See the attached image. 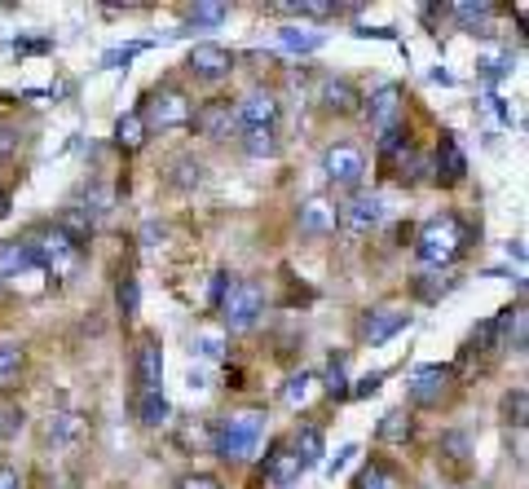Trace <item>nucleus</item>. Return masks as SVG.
I'll use <instances>...</instances> for the list:
<instances>
[{"mask_svg": "<svg viewBox=\"0 0 529 489\" xmlns=\"http://www.w3.org/2000/svg\"><path fill=\"white\" fill-rule=\"evenodd\" d=\"M411 415H402V410H393V415H384V424H379V436L384 441H406L411 436Z\"/></svg>", "mask_w": 529, "mask_h": 489, "instance_id": "27", "label": "nucleus"}, {"mask_svg": "<svg viewBox=\"0 0 529 489\" xmlns=\"http://www.w3.org/2000/svg\"><path fill=\"white\" fill-rule=\"evenodd\" d=\"M31 270H40V265H36V252L27 247V238L0 243V278H18V273H31Z\"/></svg>", "mask_w": 529, "mask_h": 489, "instance_id": "16", "label": "nucleus"}, {"mask_svg": "<svg viewBox=\"0 0 529 489\" xmlns=\"http://www.w3.org/2000/svg\"><path fill=\"white\" fill-rule=\"evenodd\" d=\"M490 13H494V4H490V0H476V4H455V18H459V22H468V27H473V22H485Z\"/></svg>", "mask_w": 529, "mask_h": 489, "instance_id": "33", "label": "nucleus"}, {"mask_svg": "<svg viewBox=\"0 0 529 489\" xmlns=\"http://www.w3.org/2000/svg\"><path fill=\"white\" fill-rule=\"evenodd\" d=\"M282 45H287V49H300V54H314V49H322V36H314V31H296V27H282Z\"/></svg>", "mask_w": 529, "mask_h": 489, "instance_id": "30", "label": "nucleus"}, {"mask_svg": "<svg viewBox=\"0 0 529 489\" xmlns=\"http://www.w3.org/2000/svg\"><path fill=\"white\" fill-rule=\"evenodd\" d=\"M358 489H397V481H393V472H388V468L370 463V468H362V472H358Z\"/></svg>", "mask_w": 529, "mask_h": 489, "instance_id": "29", "label": "nucleus"}, {"mask_svg": "<svg viewBox=\"0 0 529 489\" xmlns=\"http://www.w3.org/2000/svg\"><path fill=\"white\" fill-rule=\"evenodd\" d=\"M186 66H190L199 80H225L230 66H234V57H230V49H221V45H195L190 57H186Z\"/></svg>", "mask_w": 529, "mask_h": 489, "instance_id": "9", "label": "nucleus"}, {"mask_svg": "<svg viewBox=\"0 0 529 489\" xmlns=\"http://www.w3.org/2000/svg\"><path fill=\"white\" fill-rule=\"evenodd\" d=\"M367 115H370V124H375L379 137L393 133V128H402V89H397V84H384L379 93H370Z\"/></svg>", "mask_w": 529, "mask_h": 489, "instance_id": "8", "label": "nucleus"}, {"mask_svg": "<svg viewBox=\"0 0 529 489\" xmlns=\"http://www.w3.org/2000/svg\"><path fill=\"white\" fill-rule=\"evenodd\" d=\"M464 238H468V229H464V225H459L455 217L428 220V225L420 229V238H415V247H420V261H423V265H432V270L450 265V261L464 252Z\"/></svg>", "mask_w": 529, "mask_h": 489, "instance_id": "2", "label": "nucleus"}, {"mask_svg": "<svg viewBox=\"0 0 529 489\" xmlns=\"http://www.w3.org/2000/svg\"><path fill=\"white\" fill-rule=\"evenodd\" d=\"M234 107H238L243 133H247V128H273V119H278V98H269V93H247V98L234 102Z\"/></svg>", "mask_w": 529, "mask_h": 489, "instance_id": "12", "label": "nucleus"}, {"mask_svg": "<svg viewBox=\"0 0 529 489\" xmlns=\"http://www.w3.org/2000/svg\"><path fill=\"white\" fill-rule=\"evenodd\" d=\"M446 383H450V366H420L415 380H411V401L432 406V401L446 392Z\"/></svg>", "mask_w": 529, "mask_h": 489, "instance_id": "15", "label": "nucleus"}, {"mask_svg": "<svg viewBox=\"0 0 529 489\" xmlns=\"http://www.w3.org/2000/svg\"><path fill=\"white\" fill-rule=\"evenodd\" d=\"M0 489H18V468H0Z\"/></svg>", "mask_w": 529, "mask_h": 489, "instance_id": "44", "label": "nucleus"}, {"mask_svg": "<svg viewBox=\"0 0 529 489\" xmlns=\"http://www.w3.org/2000/svg\"><path fill=\"white\" fill-rule=\"evenodd\" d=\"M142 119H151L159 133H168V128H186L190 119H195V107H190V98L186 93H177V89H168V93H155L151 98V107Z\"/></svg>", "mask_w": 529, "mask_h": 489, "instance_id": "5", "label": "nucleus"}, {"mask_svg": "<svg viewBox=\"0 0 529 489\" xmlns=\"http://www.w3.org/2000/svg\"><path fill=\"white\" fill-rule=\"evenodd\" d=\"M80 433H84V419H80V415H57V419H53V428H49L53 445H71Z\"/></svg>", "mask_w": 529, "mask_h": 489, "instance_id": "25", "label": "nucleus"}, {"mask_svg": "<svg viewBox=\"0 0 529 489\" xmlns=\"http://www.w3.org/2000/svg\"><path fill=\"white\" fill-rule=\"evenodd\" d=\"M142 243H146V247H155V243H159V229H155V225H146V229H142Z\"/></svg>", "mask_w": 529, "mask_h": 489, "instance_id": "46", "label": "nucleus"}, {"mask_svg": "<svg viewBox=\"0 0 529 489\" xmlns=\"http://www.w3.org/2000/svg\"><path fill=\"white\" fill-rule=\"evenodd\" d=\"M137 415H142L146 428H159V424L168 419V401H163V392H142V397H137Z\"/></svg>", "mask_w": 529, "mask_h": 489, "instance_id": "22", "label": "nucleus"}, {"mask_svg": "<svg viewBox=\"0 0 529 489\" xmlns=\"http://www.w3.org/2000/svg\"><path fill=\"white\" fill-rule=\"evenodd\" d=\"M322 167H326V176H331L335 185H358V181L367 176V159H362L358 146H331L326 159H322Z\"/></svg>", "mask_w": 529, "mask_h": 489, "instance_id": "6", "label": "nucleus"}, {"mask_svg": "<svg viewBox=\"0 0 529 489\" xmlns=\"http://www.w3.org/2000/svg\"><path fill=\"white\" fill-rule=\"evenodd\" d=\"M190 388H208V371H190Z\"/></svg>", "mask_w": 529, "mask_h": 489, "instance_id": "47", "label": "nucleus"}, {"mask_svg": "<svg viewBox=\"0 0 529 489\" xmlns=\"http://www.w3.org/2000/svg\"><path fill=\"white\" fill-rule=\"evenodd\" d=\"M115 142H119V150H142V142H146V119H142V110L119 115V124H115Z\"/></svg>", "mask_w": 529, "mask_h": 489, "instance_id": "18", "label": "nucleus"}, {"mask_svg": "<svg viewBox=\"0 0 529 489\" xmlns=\"http://www.w3.org/2000/svg\"><path fill=\"white\" fill-rule=\"evenodd\" d=\"M159 383H163V348H159V339H142L137 344V388L159 392Z\"/></svg>", "mask_w": 529, "mask_h": 489, "instance_id": "13", "label": "nucleus"}, {"mask_svg": "<svg viewBox=\"0 0 529 489\" xmlns=\"http://www.w3.org/2000/svg\"><path fill=\"white\" fill-rule=\"evenodd\" d=\"M27 247L36 252V265L57 273V278H66V273L80 270V247H75L62 229H40V234H31Z\"/></svg>", "mask_w": 529, "mask_h": 489, "instance_id": "3", "label": "nucleus"}, {"mask_svg": "<svg viewBox=\"0 0 529 489\" xmlns=\"http://www.w3.org/2000/svg\"><path fill=\"white\" fill-rule=\"evenodd\" d=\"M18 371H22V348L18 344H0V388L18 383Z\"/></svg>", "mask_w": 529, "mask_h": 489, "instance_id": "24", "label": "nucleus"}, {"mask_svg": "<svg viewBox=\"0 0 529 489\" xmlns=\"http://www.w3.org/2000/svg\"><path fill=\"white\" fill-rule=\"evenodd\" d=\"M314 380H317V375H309V371L291 375V380H287V388H282V401H287V406H305V401L314 397Z\"/></svg>", "mask_w": 529, "mask_h": 489, "instance_id": "23", "label": "nucleus"}, {"mask_svg": "<svg viewBox=\"0 0 529 489\" xmlns=\"http://www.w3.org/2000/svg\"><path fill=\"white\" fill-rule=\"evenodd\" d=\"M53 229H62V234L80 247V243L93 234V220H89V212H84V208H66V212L57 217V225H53Z\"/></svg>", "mask_w": 529, "mask_h": 489, "instance_id": "21", "label": "nucleus"}, {"mask_svg": "<svg viewBox=\"0 0 529 489\" xmlns=\"http://www.w3.org/2000/svg\"><path fill=\"white\" fill-rule=\"evenodd\" d=\"M195 353H199V357H208V362H216V357H221L225 348H221V339H216V335H199V344H195Z\"/></svg>", "mask_w": 529, "mask_h": 489, "instance_id": "39", "label": "nucleus"}, {"mask_svg": "<svg viewBox=\"0 0 529 489\" xmlns=\"http://www.w3.org/2000/svg\"><path fill=\"white\" fill-rule=\"evenodd\" d=\"M326 388H331V397H349V383H344V357H331V366H326Z\"/></svg>", "mask_w": 529, "mask_h": 489, "instance_id": "36", "label": "nucleus"}, {"mask_svg": "<svg viewBox=\"0 0 529 489\" xmlns=\"http://www.w3.org/2000/svg\"><path fill=\"white\" fill-rule=\"evenodd\" d=\"M305 468H300V459H296V450H273V459H269V485L287 489L296 476H300Z\"/></svg>", "mask_w": 529, "mask_h": 489, "instance_id": "19", "label": "nucleus"}, {"mask_svg": "<svg viewBox=\"0 0 529 489\" xmlns=\"http://www.w3.org/2000/svg\"><path fill=\"white\" fill-rule=\"evenodd\" d=\"M353 454H358V445H344V450H340V454H335V459L326 463V468H331V476H335V472H340V468H344V463L353 459Z\"/></svg>", "mask_w": 529, "mask_h": 489, "instance_id": "43", "label": "nucleus"}, {"mask_svg": "<svg viewBox=\"0 0 529 489\" xmlns=\"http://www.w3.org/2000/svg\"><path fill=\"white\" fill-rule=\"evenodd\" d=\"M172 167H177V172H172L177 185H199V176H204V172H199V159H177Z\"/></svg>", "mask_w": 529, "mask_h": 489, "instance_id": "38", "label": "nucleus"}, {"mask_svg": "<svg viewBox=\"0 0 529 489\" xmlns=\"http://www.w3.org/2000/svg\"><path fill=\"white\" fill-rule=\"evenodd\" d=\"M296 459H300V468H314L317 459H322V433H317V428H305V433H300Z\"/></svg>", "mask_w": 529, "mask_h": 489, "instance_id": "28", "label": "nucleus"}, {"mask_svg": "<svg viewBox=\"0 0 529 489\" xmlns=\"http://www.w3.org/2000/svg\"><path fill=\"white\" fill-rule=\"evenodd\" d=\"M464 172H468V159H464L459 142H455V137H441V150H437V172H432V176L450 185V181H459Z\"/></svg>", "mask_w": 529, "mask_h": 489, "instance_id": "17", "label": "nucleus"}, {"mask_svg": "<svg viewBox=\"0 0 529 489\" xmlns=\"http://www.w3.org/2000/svg\"><path fill=\"white\" fill-rule=\"evenodd\" d=\"M335 208L326 203V199H309L305 208H300V234L305 238H326V234H335Z\"/></svg>", "mask_w": 529, "mask_h": 489, "instance_id": "14", "label": "nucleus"}, {"mask_svg": "<svg viewBox=\"0 0 529 489\" xmlns=\"http://www.w3.org/2000/svg\"><path fill=\"white\" fill-rule=\"evenodd\" d=\"M45 49H49L45 40H22V45H18V54H45Z\"/></svg>", "mask_w": 529, "mask_h": 489, "instance_id": "45", "label": "nucleus"}, {"mask_svg": "<svg viewBox=\"0 0 529 489\" xmlns=\"http://www.w3.org/2000/svg\"><path fill=\"white\" fill-rule=\"evenodd\" d=\"M379 217H384V199H353L344 212H340V229L344 234H353V238H362L367 229H375L379 225Z\"/></svg>", "mask_w": 529, "mask_h": 489, "instance_id": "11", "label": "nucleus"}, {"mask_svg": "<svg viewBox=\"0 0 529 489\" xmlns=\"http://www.w3.org/2000/svg\"><path fill=\"white\" fill-rule=\"evenodd\" d=\"M243 137H247V155H256V159L278 150V137H273V128H247Z\"/></svg>", "mask_w": 529, "mask_h": 489, "instance_id": "26", "label": "nucleus"}, {"mask_svg": "<svg viewBox=\"0 0 529 489\" xmlns=\"http://www.w3.org/2000/svg\"><path fill=\"white\" fill-rule=\"evenodd\" d=\"M137 300H142V296H137V278H119V287H115V305L124 309V318L137 313Z\"/></svg>", "mask_w": 529, "mask_h": 489, "instance_id": "32", "label": "nucleus"}, {"mask_svg": "<svg viewBox=\"0 0 529 489\" xmlns=\"http://www.w3.org/2000/svg\"><path fill=\"white\" fill-rule=\"evenodd\" d=\"M261 433H264V415H261V410H238V415H230V419L216 428V436H212V450H216L221 459H230V463H243V459H252V454H256Z\"/></svg>", "mask_w": 529, "mask_h": 489, "instance_id": "1", "label": "nucleus"}, {"mask_svg": "<svg viewBox=\"0 0 529 489\" xmlns=\"http://www.w3.org/2000/svg\"><path fill=\"white\" fill-rule=\"evenodd\" d=\"M322 107L331 110V115H349V110L358 107L353 84H344V80H326V84H322Z\"/></svg>", "mask_w": 529, "mask_h": 489, "instance_id": "20", "label": "nucleus"}, {"mask_svg": "<svg viewBox=\"0 0 529 489\" xmlns=\"http://www.w3.org/2000/svg\"><path fill=\"white\" fill-rule=\"evenodd\" d=\"M216 309H221V318H225L230 330H252L264 309V291L256 282H230V291H225V300Z\"/></svg>", "mask_w": 529, "mask_h": 489, "instance_id": "4", "label": "nucleus"}, {"mask_svg": "<svg viewBox=\"0 0 529 489\" xmlns=\"http://www.w3.org/2000/svg\"><path fill=\"white\" fill-rule=\"evenodd\" d=\"M225 291H230V273H216V282H212V305H221Z\"/></svg>", "mask_w": 529, "mask_h": 489, "instance_id": "42", "label": "nucleus"}, {"mask_svg": "<svg viewBox=\"0 0 529 489\" xmlns=\"http://www.w3.org/2000/svg\"><path fill=\"white\" fill-rule=\"evenodd\" d=\"M225 18H230L225 4H195V9H190V22H195V27H221Z\"/></svg>", "mask_w": 529, "mask_h": 489, "instance_id": "31", "label": "nucleus"}, {"mask_svg": "<svg viewBox=\"0 0 529 489\" xmlns=\"http://www.w3.org/2000/svg\"><path fill=\"white\" fill-rule=\"evenodd\" d=\"M379 383H384V371H370L367 380L353 388V397H370V392H379Z\"/></svg>", "mask_w": 529, "mask_h": 489, "instance_id": "40", "label": "nucleus"}, {"mask_svg": "<svg viewBox=\"0 0 529 489\" xmlns=\"http://www.w3.org/2000/svg\"><path fill=\"white\" fill-rule=\"evenodd\" d=\"M146 49H151L146 40H137V45H124V49H110V54L102 57V66H128V57L146 54Z\"/></svg>", "mask_w": 529, "mask_h": 489, "instance_id": "37", "label": "nucleus"}, {"mask_svg": "<svg viewBox=\"0 0 529 489\" xmlns=\"http://www.w3.org/2000/svg\"><path fill=\"white\" fill-rule=\"evenodd\" d=\"M525 406H529V397H525V388H516V392H507V401H503V410H507V424H525Z\"/></svg>", "mask_w": 529, "mask_h": 489, "instance_id": "35", "label": "nucleus"}, {"mask_svg": "<svg viewBox=\"0 0 529 489\" xmlns=\"http://www.w3.org/2000/svg\"><path fill=\"white\" fill-rule=\"evenodd\" d=\"M4 212H9V203H4V199H0V217H4Z\"/></svg>", "mask_w": 529, "mask_h": 489, "instance_id": "48", "label": "nucleus"}, {"mask_svg": "<svg viewBox=\"0 0 529 489\" xmlns=\"http://www.w3.org/2000/svg\"><path fill=\"white\" fill-rule=\"evenodd\" d=\"M190 124H199V133H208V137H238V133H243L234 102H208V107L195 110Z\"/></svg>", "mask_w": 529, "mask_h": 489, "instance_id": "7", "label": "nucleus"}, {"mask_svg": "<svg viewBox=\"0 0 529 489\" xmlns=\"http://www.w3.org/2000/svg\"><path fill=\"white\" fill-rule=\"evenodd\" d=\"M177 489H221V481H216V476H204V472H199V476H186V481H181Z\"/></svg>", "mask_w": 529, "mask_h": 489, "instance_id": "41", "label": "nucleus"}, {"mask_svg": "<svg viewBox=\"0 0 529 489\" xmlns=\"http://www.w3.org/2000/svg\"><path fill=\"white\" fill-rule=\"evenodd\" d=\"M406 326H411V313H406V309L384 305V309H370L362 335H367V344H388V339H393L397 330H406Z\"/></svg>", "mask_w": 529, "mask_h": 489, "instance_id": "10", "label": "nucleus"}, {"mask_svg": "<svg viewBox=\"0 0 529 489\" xmlns=\"http://www.w3.org/2000/svg\"><path fill=\"white\" fill-rule=\"evenodd\" d=\"M18 428H22V410H18V406H9V401H0V441L18 436Z\"/></svg>", "mask_w": 529, "mask_h": 489, "instance_id": "34", "label": "nucleus"}]
</instances>
